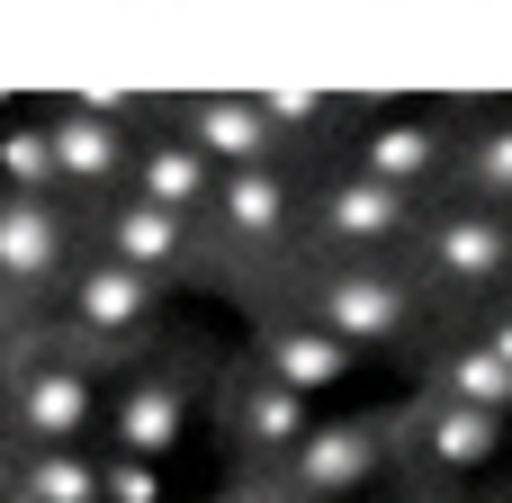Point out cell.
<instances>
[{
  "mask_svg": "<svg viewBox=\"0 0 512 503\" xmlns=\"http://www.w3.org/2000/svg\"><path fill=\"white\" fill-rule=\"evenodd\" d=\"M90 414H99V396H90L81 369H36V378L18 387V423H27L45 450H72V441L90 432Z\"/></svg>",
  "mask_w": 512,
  "mask_h": 503,
  "instance_id": "cell-1",
  "label": "cell"
},
{
  "mask_svg": "<svg viewBox=\"0 0 512 503\" xmlns=\"http://www.w3.org/2000/svg\"><path fill=\"white\" fill-rule=\"evenodd\" d=\"M369 468H378V432L369 423H324V432L297 441V486L306 495H351V486H369Z\"/></svg>",
  "mask_w": 512,
  "mask_h": 503,
  "instance_id": "cell-2",
  "label": "cell"
},
{
  "mask_svg": "<svg viewBox=\"0 0 512 503\" xmlns=\"http://www.w3.org/2000/svg\"><path fill=\"white\" fill-rule=\"evenodd\" d=\"M189 144L252 171V162L270 153V117H261V99H198V108H189Z\"/></svg>",
  "mask_w": 512,
  "mask_h": 503,
  "instance_id": "cell-3",
  "label": "cell"
},
{
  "mask_svg": "<svg viewBox=\"0 0 512 503\" xmlns=\"http://www.w3.org/2000/svg\"><path fill=\"white\" fill-rule=\"evenodd\" d=\"M324 333H333L342 351H351V342H387V333H396V288H387V279H360V270L333 279V288H324Z\"/></svg>",
  "mask_w": 512,
  "mask_h": 503,
  "instance_id": "cell-4",
  "label": "cell"
},
{
  "mask_svg": "<svg viewBox=\"0 0 512 503\" xmlns=\"http://www.w3.org/2000/svg\"><path fill=\"white\" fill-rule=\"evenodd\" d=\"M54 261H63V225L45 216V198H0V270L45 279Z\"/></svg>",
  "mask_w": 512,
  "mask_h": 503,
  "instance_id": "cell-5",
  "label": "cell"
},
{
  "mask_svg": "<svg viewBox=\"0 0 512 503\" xmlns=\"http://www.w3.org/2000/svg\"><path fill=\"white\" fill-rule=\"evenodd\" d=\"M72 306H81L90 333H126V324L153 306V279L126 270V261H99V270H81V297H72Z\"/></svg>",
  "mask_w": 512,
  "mask_h": 503,
  "instance_id": "cell-6",
  "label": "cell"
},
{
  "mask_svg": "<svg viewBox=\"0 0 512 503\" xmlns=\"http://www.w3.org/2000/svg\"><path fill=\"white\" fill-rule=\"evenodd\" d=\"M198 198H207V153H198V144H153V153H144V207L180 216V207H198Z\"/></svg>",
  "mask_w": 512,
  "mask_h": 503,
  "instance_id": "cell-7",
  "label": "cell"
},
{
  "mask_svg": "<svg viewBox=\"0 0 512 503\" xmlns=\"http://www.w3.org/2000/svg\"><path fill=\"white\" fill-rule=\"evenodd\" d=\"M117 441H126V459H153V468H162V450L180 441V396H171V387H135V396L117 405Z\"/></svg>",
  "mask_w": 512,
  "mask_h": 503,
  "instance_id": "cell-8",
  "label": "cell"
},
{
  "mask_svg": "<svg viewBox=\"0 0 512 503\" xmlns=\"http://www.w3.org/2000/svg\"><path fill=\"white\" fill-rule=\"evenodd\" d=\"M351 369V351L333 342V333H288L279 351H270V387H288V396H306V387H333Z\"/></svg>",
  "mask_w": 512,
  "mask_h": 503,
  "instance_id": "cell-9",
  "label": "cell"
},
{
  "mask_svg": "<svg viewBox=\"0 0 512 503\" xmlns=\"http://www.w3.org/2000/svg\"><path fill=\"white\" fill-rule=\"evenodd\" d=\"M432 162H441V135H432V126H378V135H369V180H378V189H405V180H423Z\"/></svg>",
  "mask_w": 512,
  "mask_h": 503,
  "instance_id": "cell-10",
  "label": "cell"
},
{
  "mask_svg": "<svg viewBox=\"0 0 512 503\" xmlns=\"http://www.w3.org/2000/svg\"><path fill=\"white\" fill-rule=\"evenodd\" d=\"M324 225H333V234H396V225H405V189L342 180V189L324 198Z\"/></svg>",
  "mask_w": 512,
  "mask_h": 503,
  "instance_id": "cell-11",
  "label": "cell"
},
{
  "mask_svg": "<svg viewBox=\"0 0 512 503\" xmlns=\"http://www.w3.org/2000/svg\"><path fill=\"white\" fill-rule=\"evenodd\" d=\"M441 270H459V279H495L512 261V234L504 225H486V216H459V225H441Z\"/></svg>",
  "mask_w": 512,
  "mask_h": 503,
  "instance_id": "cell-12",
  "label": "cell"
},
{
  "mask_svg": "<svg viewBox=\"0 0 512 503\" xmlns=\"http://www.w3.org/2000/svg\"><path fill=\"white\" fill-rule=\"evenodd\" d=\"M18 495H36V503H108L99 495V468H90L81 450H36L27 477H18Z\"/></svg>",
  "mask_w": 512,
  "mask_h": 503,
  "instance_id": "cell-13",
  "label": "cell"
},
{
  "mask_svg": "<svg viewBox=\"0 0 512 503\" xmlns=\"http://www.w3.org/2000/svg\"><path fill=\"white\" fill-rule=\"evenodd\" d=\"M171 252H180V216H162V207H144V198H135V207H117V261H126V270H144V279H153Z\"/></svg>",
  "mask_w": 512,
  "mask_h": 503,
  "instance_id": "cell-14",
  "label": "cell"
},
{
  "mask_svg": "<svg viewBox=\"0 0 512 503\" xmlns=\"http://www.w3.org/2000/svg\"><path fill=\"white\" fill-rule=\"evenodd\" d=\"M243 432H252L261 450H297V441H306V396H288V387H252V396H243Z\"/></svg>",
  "mask_w": 512,
  "mask_h": 503,
  "instance_id": "cell-15",
  "label": "cell"
},
{
  "mask_svg": "<svg viewBox=\"0 0 512 503\" xmlns=\"http://www.w3.org/2000/svg\"><path fill=\"white\" fill-rule=\"evenodd\" d=\"M225 216H234L243 234H270V225L288 216V189H279V180L252 162V171H234V180H225Z\"/></svg>",
  "mask_w": 512,
  "mask_h": 503,
  "instance_id": "cell-16",
  "label": "cell"
},
{
  "mask_svg": "<svg viewBox=\"0 0 512 503\" xmlns=\"http://www.w3.org/2000/svg\"><path fill=\"white\" fill-rule=\"evenodd\" d=\"M495 414H477V405H450V414H432V450L450 459V468H477L486 450H495Z\"/></svg>",
  "mask_w": 512,
  "mask_h": 503,
  "instance_id": "cell-17",
  "label": "cell"
},
{
  "mask_svg": "<svg viewBox=\"0 0 512 503\" xmlns=\"http://www.w3.org/2000/svg\"><path fill=\"white\" fill-rule=\"evenodd\" d=\"M459 396H468L477 414H495V423L512 414V369L486 351V342H477V351H459Z\"/></svg>",
  "mask_w": 512,
  "mask_h": 503,
  "instance_id": "cell-18",
  "label": "cell"
},
{
  "mask_svg": "<svg viewBox=\"0 0 512 503\" xmlns=\"http://www.w3.org/2000/svg\"><path fill=\"white\" fill-rule=\"evenodd\" d=\"M99 495L108 503H162V468L153 459H117V468H99Z\"/></svg>",
  "mask_w": 512,
  "mask_h": 503,
  "instance_id": "cell-19",
  "label": "cell"
},
{
  "mask_svg": "<svg viewBox=\"0 0 512 503\" xmlns=\"http://www.w3.org/2000/svg\"><path fill=\"white\" fill-rule=\"evenodd\" d=\"M477 180H486V189H512V126H495V135H486V153H477Z\"/></svg>",
  "mask_w": 512,
  "mask_h": 503,
  "instance_id": "cell-20",
  "label": "cell"
},
{
  "mask_svg": "<svg viewBox=\"0 0 512 503\" xmlns=\"http://www.w3.org/2000/svg\"><path fill=\"white\" fill-rule=\"evenodd\" d=\"M486 351H495V360H504V369H512V315H504V324H495V342H486Z\"/></svg>",
  "mask_w": 512,
  "mask_h": 503,
  "instance_id": "cell-21",
  "label": "cell"
}]
</instances>
